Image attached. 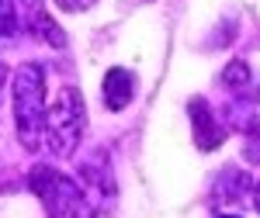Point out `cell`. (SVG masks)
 <instances>
[{
    "label": "cell",
    "mask_w": 260,
    "mask_h": 218,
    "mask_svg": "<svg viewBox=\"0 0 260 218\" xmlns=\"http://www.w3.org/2000/svg\"><path fill=\"white\" fill-rule=\"evenodd\" d=\"M14 115H18V135L24 149H39L42 135H45V80H42V66L28 62L21 66L14 77Z\"/></svg>",
    "instance_id": "obj_1"
},
{
    "label": "cell",
    "mask_w": 260,
    "mask_h": 218,
    "mask_svg": "<svg viewBox=\"0 0 260 218\" xmlns=\"http://www.w3.org/2000/svg\"><path fill=\"white\" fill-rule=\"evenodd\" d=\"M80 135H83V97H80V90L66 87V90H59L56 104L49 107L45 139H49V149L56 156H70L77 149Z\"/></svg>",
    "instance_id": "obj_2"
},
{
    "label": "cell",
    "mask_w": 260,
    "mask_h": 218,
    "mask_svg": "<svg viewBox=\"0 0 260 218\" xmlns=\"http://www.w3.org/2000/svg\"><path fill=\"white\" fill-rule=\"evenodd\" d=\"M187 115L194 121V142H198V149H215L222 142V128H219V121H215V115L205 107V100L194 97L187 104Z\"/></svg>",
    "instance_id": "obj_3"
},
{
    "label": "cell",
    "mask_w": 260,
    "mask_h": 218,
    "mask_svg": "<svg viewBox=\"0 0 260 218\" xmlns=\"http://www.w3.org/2000/svg\"><path fill=\"white\" fill-rule=\"evenodd\" d=\"M132 94H136V77H132L128 69H121V66L108 69L104 87H101V97H104V104H108L111 111H121V107L132 100Z\"/></svg>",
    "instance_id": "obj_4"
},
{
    "label": "cell",
    "mask_w": 260,
    "mask_h": 218,
    "mask_svg": "<svg viewBox=\"0 0 260 218\" xmlns=\"http://www.w3.org/2000/svg\"><path fill=\"white\" fill-rule=\"evenodd\" d=\"M18 31V7L14 0H0V35H14Z\"/></svg>",
    "instance_id": "obj_5"
},
{
    "label": "cell",
    "mask_w": 260,
    "mask_h": 218,
    "mask_svg": "<svg viewBox=\"0 0 260 218\" xmlns=\"http://www.w3.org/2000/svg\"><path fill=\"white\" fill-rule=\"evenodd\" d=\"M246 159L260 163V125H253V132L246 135Z\"/></svg>",
    "instance_id": "obj_6"
},
{
    "label": "cell",
    "mask_w": 260,
    "mask_h": 218,
    "mask_svg": "<svg viewBox=\"0 0 260 218\" xmlns=\"http://www.w3.org/2000/svg\"><path fill=\"white\" fill-rule=\"evenodd\" d=\"M56 4H59L62 11H87L94 0H56Z\"/></svg>",
    "instance_id": "obj_7"
},
{
    "label": "cell",
    "mask_w": 260,
    "mask_h": 218,
    "mask_svg": "<svg viewBox=\"0 0 260 218\" xmlns=\"http://www.w3.org/2000/svg\"><path fill=\"white\" fill-rule=\"evenodd\" d=\"M253 204H257V211H260V184H257V191H253Z\"/></svg>",
    "instance_id": "obj_8"
},
{
    "label": "cell",
    "mask_w": 260,
    "mask_h": 218,
    "mask_svg": "<svg viewBox=\"0 0 260 218\" xmlns=\"http://www.w3.org/2000/svg\"><path fill=\"white\" fill-rule=\"evenodd\" d=\"M0 83H4V66H0Z\"/></svg>",
    "instance_id": "obj_9"
},
{
    "label": "cell",
    "mask_w": 260,
    "mask_h": 218,
    "mask_svg": "<svg viewBox=\"0 0 260 218\" xmlns=\"http://www.w3.org/2000/svg\"><path fill=\"white\" fill-rule=\"evenodd\" d=\"M219 218H236V215H219Z\"/></svg>",
    "instance_id": "obj_10"
}]
</instances>
